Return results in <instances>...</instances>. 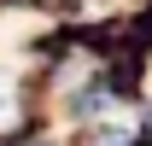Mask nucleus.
<instances>
[{
    "mask_svg": "<svg viewBox=\"0 0 152 146\" xmlns=\"http://www.w3.org/2000/svg\"><path fill=\"white\" fill-rule=\"evenodd\" d=\"M0 123H12V88L0 82Z\"/></svg>",
    "mask_w": 152,
    "mask_h": 146,
    "instance_id": "nucleus-1",
    "label": "nucleus"
}]
</instances>
